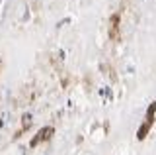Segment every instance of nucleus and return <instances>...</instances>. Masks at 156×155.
<instances>
[{
    "instance_id": "1",
    "label": "nucleus",
    "mask_w": 156,
    "mask_h": 155,
    "mask_svg": "<svg viewBox=\"0 0 156 155\" xmlns=\"http://www.w3.org/2000/svg\"><path fill=\"white\" fill-rule=\"evenodd\" d=\"M53 132H55L53 128H43V130H39V132H37V135L31 139V147H35V145H39V142H45V139H49Z\"/></svg>"
},
{
    "instance_id": "2",
    "label": "nucleus",
    "mask_w": 156,
    "mask_h": 155,
    "mask_svg": "<svg viewBox=\"0 0 156 155\" xmlns=\"http://www.w3.org/2000/svg\"><path fill=\"white\" fill-rule=\"evenodd\" d=\"M109 37L111 40L119 37V14H113L109 18Z\"/></svg>"
},
{
    "instance_id": "3",
    "label": "nucleus",
    "mask_w": 156,
    "mask_h": 155,
    "mask_svg": "<svg viewBox=\"0 0 156 155\" xmlns=\"http://www.w3.org/2000/svg\"><path fill=\"white\" fill-rule=\"evenodd\" d=\"M150 126H152V122H150V120H146V122H144V126L139 130V139H144V135H146V132L150 130Z\"/></svg>"
}]
</instances>
